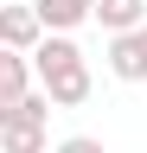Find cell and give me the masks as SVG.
Instances as JSON below:
<instances>
[{
  "label": "cell",
  "instance_id": "1",
  "mask_svg": "<svg viewBox=\"0 0 147 153\" xmlns=\"http://www.w3.org/2000/svg\"><path fill=\"white\" fill-rule=\"evenodd\" d=\"M39 32H45V19L32 13V7H0V45H7V51H19V57H32V51L45 45Z\"/></svg>",
  "mask_w": 147,
  "mask_h": 153
},
{
  "label": "cell",
  "instance_id": "2",
  "mask_svg": "<svg viewBox=\"0 0 147 153\" xmlns=\"http://www.w3.org/2000/svg\"><path fill=\"white\" fill-rule=\"evenodd\" d=\"M109 70L122 83H147V26L128 32V38H109Z\"/></svg>",
  "mask_w": 147,
  "mask_h": 153
},
{
  "label": "cell",
  "instance_id": "3",
  "mask_svg": "<svg viewBox=\"0 0 147 153\" xmlns=\"http://www.w3.org/2000/svg\"><path fill=\"white\" fill-rule=\"evenodd\" d=\"M32 13L45 19L51 38H64V32H77L83 19H96V0H32Z\"/></svg>",
  "mask_w": 147,
  "mask_h": 153
},
{
  "label": "cell",
  "instance_id": "4",
  "mask_svg": "<svg viewBox=\"0 0 147 153\" xmlns=\"http://www.w3.org/2000/svg\"><path fill=\"white\" fill-rule=\"evenodd\" d=\"M96 26H102L109 38L141 32V26H147V0H96Z\"/></svg>",
  "mask_w": 147,
  "mask_h": 153
},
{
  "label": "cell",
  "instance_id": "5",
  "mask_svg": "<svg viewBox=\"0 0 147 153\" xmlns=\"http://www.w3.org/2000/svg\"><path fill=\"white\" fill-rule=\"evenodd\" d=\"M83 64V51L70 45V38H45L39 51H32V70H39V83H51V76H64V70H77Z\"/></svg>",
  "mask_w": 147,
  "mask_h": 153
},
{
  "label": "cell",
  "instance_id": "6",
  "mask_svg": "<svg viewBox=\"0 0 147 153\" xmlns=\"http://www.w3.org/2000/svg\"><path fill=\"white\" fill-rule=\"evenodd\" d=\"M32 57H19V51H7L0 57V108H13V102H26V83H32Z\"/></svg>",
  "mask_w": 147,
  "mask_h": 153
},
{
  "label": "cell",
  "instance_id": "7",
  "mask_svg": "<svg viewBox=\"0 0 147 153\" xmlns=\"http://www.w3.org/2000/svg\"><path fill=\"white\" fill-rule=\"evenodd\" d=\"M0 147H7V153H45V121L0 115Z\"/></svg>",
  "mask_w": 147,
  "mask_h": 153
},
{
  "label": "cell",
  "instance_id": "8",
  "mask_svg": "<svg viewBox=\"0 0 147 153\" xmlns=\"http://www.w3.org/2000/svg\"><path fill=\"white\" fill-rule=\"evenodd\" d=\"M45 96H51L58 108H77V102H90V64L64 70V76H51V83H45Z\"/></svg>",
  "mask_w": 147,
  "mask_h": 153
},
{
  "label": "cell",
  "instance_id": "9",
  "mask_svg": "<svg viewBox=\"0 0 147 153\" xmlns=\"http://www.w3.org/2000/svg\"><path fill=\"white\" fill-rule=\"evenodd\" d=\"M51 153H102V140H96V134H70V140H58Z\"/></svg>",
  "mask_w": 147,
  "mask_h": 153
}]
</instances>
